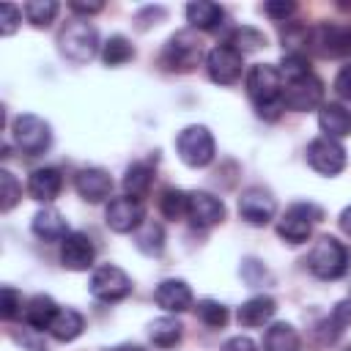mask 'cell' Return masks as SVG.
<instances>
[{"instance_id":"obj_46","label":"cell","mask_w":351,"mask_h":351,"mask_svg":"<svg viewBox=\"0 0 351 351\" xmlns=\"http://www.w3.org/2000/svg\"><path fill=\"white\" fill-rule=\"evenodd\" d=\"M340 8H348L351 11V3H340Z\"/></svg>"},{"instance_id":"obj_22","label":"cell","mask_w":351,"mask_h":351,"mask_svg":"<svg viewBox=\"0 0 351 351\" xmlns=\"http://www.w3.org/2000/svg\"><path fill=\"white\" fill-rule=\"evenodd\" d=\"M30 228L44 241H63L69 236V225H66V219H63V214L58 208H41V211H36Z\"/></svg>"},{"instance_id":"obj_1","label":"cell","mask_w":351,"mask_h":351,"mask_svg":"<svg viewBox=\"0 0 351 351\" xmlns=\"http://www.w3.org/2000/svg\"><path fill=\"white\" fill-rule=\"evenodd\" d=\"M282 74L271 63H255L247 71V93L255 104V112L263 121H277L282 107Z\"/></svg>"},{"instance_id":"obj_16","label":"cell","mask_w":351,"mask_h":351,"mask_svg":"<svg viewBox=\"0 0 351 351\" xmlns=\"http://www.w3.org/2000/svg\"><path fill=\"white\" fill-rule=\"evenodd\" d=\"M186 219L195 225V228H211L217 222L225 219V203L211 195V192H189V208H186Z\"/></svg>"},{"instance_id":"obj_25","label":"cell","mask_w":351,"mask_h":351,"mask_svg":"<svg viewBox=\"0 0 351 351\" xmlns=\"http://www.w3.org/2000/svg\"><path fill=\"white\" fill-rule=\"evenodd\" d=\"M55 315H58V304H55V299L47 296V293H38V296H33V299L25 304V321H27L33 329H47V332H49Z\"/></svg>"},{"instance_id":"obj_30","label":"cell","mask_w":351,"mask_h":351,"mask_svg":"<svg viewBox=\"0 0 351 351\" xmlns=\"http://www.w3.org/2000/svg\"><path fill=\"white\" fill-rule=\"evenodd\" d=\"M134 58V47L126 36H110L104 44H101V60L104 66H123Z\"/></svg>"},{"instance_id":"obj_3","label":"cell","mask_w":351,"mask_h":351,"mask_svg":"<svg viewBox=\"0 0 351 351\" xmlns=\"http://www.w3.org/2000/svg\"><path fill=\"white\" fill-rule=\"evenodd\" d=\"M307 269L318 280H337L348 269V250L335 236H321L307 255Z\"/></svg>"},{"instance_id":"obj_18","label":"cell","mask_w":351,"mask_h":351,"mask_svg":"<svg viewBox=\"0 0 351 351\" xmlns=\"http://www.w3.org/2000/svg\"><path fill=\"white\" fill-rule=\"evenodd\" d=\"M154 302L165 310V313H184L192 307V288L184 280H162L154 291Z\"/></svg>"},{"instance_id":"obj_2","label":"cell","mask_w":351,"mask_h":351,"mask_svg":"<svg viewBox=\"0 0 351 351\" xmlns=\"http://www.w3.org/2000/svg\"><path fill=\"white\" fill-rule=\"evenodd\" d=\"M58 49L71 63H88L99 52V33L85 16L71 19L58 33Z\"/></svg>"},{"instance_id":"obj_37","label":"cell","mask_w":351,"mask_h":351,"mask_svg":"<svg viewBox=\"0 0 351 351\" xmlns=\"http://www.w3.org/2000/svg\"><path fill=\"white\" fill-rule=\"evenodd\" d=\"M22 22V11L14 5V3H3L0 5V33L3 36H11Z\"/></svg>"},{"instance_id":"obj_15","label":"cell","mask_w":351,"mask_h":351,"mask_svg":"<svg viewBox=\"0 0 351 351\" xmlns=\"http://www.w3.org/2000/svg\"><path fill=\"white\" fill-rule=\"evenodd\" d=\"M96 261V247L85 233H69L60 241V263L69 271H88Z\"/></svg>"},{"instance_id":"obj_19","label":"cell","mask_w":351,"mask_h":351,"mask_svg":"<svg viewBox=\"0 0 351 351\" xmlns=\"http://www.w3.org/2000/svg\"><path fill=\"white\" fill-rule=\"evenodd\" d=\"M277 313V302L266 293H258V296H250L239 310H236V321L239 326L244 329H255V326H263L274 318Z\"/></svg>"},{"instance_id":"obj_11","label":"cell","mask_w":351,"mask_h":351,"mask_svg":"<svg viewBox=\"0 0 351 351\" xmlns=\"http://www.w3.org/2000/svg\"><path fill=\"white\" fill-rule=\"evenodd\" d=\"M307 162H310V167L315 173L332 178L346 167V148H343L340 140L321 134L307 145Z\"/></svg>"},{"instance_id":"obj_34","label":"cell","mask_w":351,"mask_h":351,"mask_svg":"<svg viewBox=\"0 0 351 351\" xmlns=\"http://www.w3.org/2000/svg\"><path fill=\"white\" fill-rule=\"evenodd\" d=\"M228 44L239 55H247V52H255V49L266 47V36L261 30H255V27H239V30H233V36H230Z\"/></svg>"},{"instance_id":"obj_23","label":"cell","mask_w":351,"mask_h":351,"mask_svg":"<svg viewBox=\"0 0 351 351\" xmlns=\"http://www.w3.org/2000/svg\"><path fill=\"white\" fill-rule=\"evenodd\" d=\"M82 329H85L82 313H77L71 307H63V310H58V315H55V321L49 326V335L58 343H71V340H77L82 335Z\"/></svg>"},{"instance_id":"obj_24","label":"cell","mask_w":351,"mask_h":351,"mask_svg":"<svg viewBox=\"0 0 351 351\" xmlns=\"http://www.w3.org/2000/svg\"><path fill=\"white\" fill-rule=\"evenodd\" d=\"M222 16H225V11L208 0H195L186 5V22L197 30H217L222 25Z\"/></svg>"},{"instance_id":"obj_38","label":"cell","mask_w":351,"mask_h":351,"mask_svg":"<svg viewBox=\"0 0 351 351\" xmlns=\"http://www.w3.org/2000/svg\"><path fill=\"white\" fill-rule=\"evenodd\" d=\"M293 11H296V3H291V0H269V3H263V14H269L277 22H285Z\"/></svg>"},{"instance_id":"obj_12","label":"cell","mask_w":351,"mask_h":351,"mask_svg":"<svg viewBox=\"0 0 351 351\" xmlns=\"http://www.w3.org/2000/svg\"><path fill=\"white\" fill-rule=\"evenodd\" d=\"M274 214H277V200L271 197L269 189H263V186H247L239 195V217L247 225L263 228V225H269L274 219Z\"/></svg>"},{"instance_id":"obj_39","label":"cell","mask_w":351,"mask_h":351,"mask_svg":"<svg viewBox=\"0 0 351 351\" xmlns=\"http://www.w3.org/2000/svg\"><path fill=\"white\" fill-rule=\"evenodd\" d=\"M159 19H165V8H162V5H145V8L137 11V16H134V22H137L140 30H145L148 25H156Z\"/></svg>"},{"instance_id":"obj_7","label":"cell","mask_w":351,"mask_h":351,"mask_svg":"<svg viewBox=\"0 0 351 351\" xmlns=\"http://www.w3.org/2000/svg\"><path fill=\"white\" fill-rule=\"evenodd\" d=\"M132 293V277L115 266V263H104L96 266L90 274V296L99 302H121Z\"/></svg>"},{"instance_id":"obj_17","label":"cell","mask_w":351,"mask_h":351,"mask_svg":"<svg viewBox=\"0 0 351 351\" xmlns=\"http://www.w3.org/2000/svg\"><path fill=\"white\" fill-rule=\"evenodd\" d=\"M74 189L85 203H104L112 195V178L101 167H82L74 176Z\"/></svg>"},{"instance_id":"obj_35","label":"cell","mask_w":351,"mask_h":351,"mask_svg":"<svg viewBox=\"0 0 351 351\" xmlns=\"http://www.w3.org/2000/svg\"><path fill=\"white\" fill-rule=\"evenodd\" d=\"M22 197V186L11 170H0V211H11Z\"/></svg>"},{"instance_id":"obj_43","label":"cell","mask_w":351,"mask_h":351,"mask_svg":"<svg viewBox=\"0 0 351 351\" xmlns=\"http://www.w3.org/2000/svg\"><path fill=\"white\" fill-rule=\"evenodd\" d=\"M69 8H71L74 14H82V16L88 19L90 14H99V11L104 8V3H99V0H93V3H82V0H71V3H69Z\"/></svg>"},{"instance_id":"obj_27","label":"cell","mask_w":351,"mask_h":351,"mask_svg":"<svg viewBox=\"0 0 351 351\" xmlns=\"http://www.w3.org/2000/svg\"><path fill=\"white\" fill-rule=\"evenodd\" d=\"M134 247L143 252V255H162L165 250V228L154 219H145L137 230H134Z\"/></svg>"},{"instance_id":"obj_6","label":"cell","mask_w":351,"mask_h":351,"mask_svg":"<svg viewBox=\"0 0 351 351\" xmlns=\"http://www.w3.org/2000/svg\"><path fill=\"white\" fill-rule=\"evenodd\" d=\"M11 134H14V143L22 154L27 156H38L49 148L52 143V129L44 118L33 115V112H25V115H16L14 118V126H11Z\"/></svg>"},{"instance_id":"obj_29","label":"cell","mask_w":351,"mask_h":351,"mask_svg":"<svg viewBox=\"0 0 351 351\" xmlns=\"http://www.w3.org/2000/svg\"><path fill=\"white\" fill-rule=\"evenodd\" d=\"M181 335H184V326H181V321L173 318V315H162V318L151 321V326H148V337H151V343L159 346V348L176 346V343L181 340Z\"/></svg>"},{"instance_id":"obj_9","label":"cell","mask_w":351,"mask_h":351,"mask_svg":"<svg viewBox=\"0 0 351 351\" xmlns=\"http://www.w3.org/2000/svg\"><path fill=\"white\" fill-rule=\"evenodd\" d=\"M324 104V82L310 71L304 77L288 80L282 88V107L293 112H307Z\"/></svg>"},{"instance_id":"obj_47","label":"cell","mask_w":351,"mask_h":351,"mask_svg":"<svg viewBox=\"0 0 351 351\" xmlns=\"http://www.w3.org/2000/svg\"><path fill=\"white\" fill-rule=\"evenodd\" d=\"M346 351H351V346H348V348H346Z\"/></svg>"},{"instance_id":"obj_10","label":"cell","mask_w":351,"mask_h":351,"mask_svg":"<svg viewBox=\"0 0 351 351\" xmlns=\"http://www.w3.org/2000/svg\"><path fill=\"white\" fill-rule=\"evenodd\" d=\"M307 49H313L321 58H343V55H351V27L321 22V25L310 27Z\"/></svg>"},{"instance_id":"obj_31","label":"cell","mask_w":351,"mask_h":351,"mask_svg":"<svg viewBox=\"0 0 351 351\" xmlns=\"http://www.w3.org/2000/svg\"><path fill=\"white\" fill-rule=\"evenodd\" d=\"M186 208H189V192L184 189H165L162 197H159V211L167 217V219H184L186 217Z\"/></svg>"},{"instance_id":"obj_45","label":"cell","mask_w":351,"mask_h":351,"mask_svg":"<svg viewBox=\"0 0 351 351\" xmlns=\"http://www.w3.org/2000/svg\"><path fill=\"white\" fill-rule=\"evenodd\" d=\"M118 351H140V348H137V346H132V348L126 346V348H118Z\"/></svg>"},{"instance_id":"obj_44","label":"cell","mask_w":351,"mask_h":351,"mask_svg":"<svg viewBox=\"0 0 351 351\" xmlns=\"http://www.w3.org/2000/svg\"><path fill=\"white\" fill-rule=\"evenodd\" d=\"M337 222H340V230H343L346 236H351V206H346V208L340 211V219H337Z\"/></svg>"},{"instance_id":"obj_42","label":"cell","mask_w":351,"mask_h":351,"mask_svg":"<svg viewBox=\"0 0 351 351\" xmlns=\"http://www.w3.org/2000/svg\"><path fill=\"white\" fill-rule=\"evenodd\" d=\"M222 351H258V346H255L252 337H247V335H236V337L225 340Z\"/></svg>"},{"instance_id":"obj_8","label":"cell","mask_w":351,"mask_h":351,"mask_svg":"<svg viewBox=\"0 0 351 351\" xmlns=\"http://www.w3.org/2000/svg\"><path fill=\"white\" fill-rule=\"evenodd\" d=\"M321 211L313 203H293L285 208V214L277 222V236L285 239L288 244H302L310 239L313 225L318 222Z\"/></svg>"},{"instance_id":"obj_21","label":"cell","mask_w":351,"mask_h":351,"mask_svg":"<svg viewBox=\"0 0 351 351\" xmlns=\"http://www.w3.org/2000/svg\"><path fill=\"white\" fill-rule=\"evenodd\" d=\"M318 126L326 137H335V140L348 137L351 134V110L337 101H326L318 110Z\"/></svg>"},{"instance_id":"obj_5","label":"cell","mask_w":351,"mask_h":351,"mask_svg":"<svg viewBox=\"0 0 351 351\" xmlns=\"http://www.w3.org/2000/svg\"><path fill=\"white\" fill-rule=\"evenodd\" d=\"M203 58V44L192 30H178L167 38L159 63L167 71H192Z\"/></svg>"},{"instance_id":"obj_41","label":"cell","mask_w":351,"mask_h":351,"mask_svg":"<svg viewBox=\"0 0 351 351\" xmlns=\"http://www.w3.org/2000/svg\"><path fill=\"white\" fill-rule=\"evenodd\" d=\"M329 318H332V321H335V324H337L340 329L351 326V299H343V302H337Z\"/></svg>"},{"instance_id":"obj_32","label":"cell","mask_w":351,"mask_h":351,"mask_svg":"<svg viewBox=\"0 0 351 351\" xmlns=\"http://www.w3.org/2000/svg\"><path fill=\"white\" fill-rule=\"evenodd\" d=\"M22 11L33 27H49L52 19L58 16V3L55 0H30V3H25Z\"/></svg>"},{"instance_id":"obj_14","label":"cell","mask_w":351,"mask_h":351,"mask_svg":"<svg viewBox=\"0 0 351 351\" xmlns=\"http://www.w3.org/2000/svg\"><path fill=\"white\" fill-rule=\"evenodd\" d=\"M104 222L115 233H132L145 222V211H143L140 200H134V197H126V195L123 197H112L107 203Z\"/></svg>"},{"instance_id":"obj_13","label":"cell","mask_w":351,"mask_h":351,"mask_svg":"<svg viewBox=\"0 0 351 351\" xmlns=\"http://www.w3.org/2000/svg\"><path fill=\"white\" fill-rule=\"evenodd\" d=\"M206 69H208V77H211L217 85H233V82H239V77H241L244 55H239L230 44H217V47L208 49V55H206Z\"/></svg>"},{"instance_id":"obj_26","label":"cell","mask_w":351,"mask_h":351,"mask_svg":"<svg viewBox=\"0 0 351 351\" xmlns=\"http://www.w3.org/2000/svg\"><path fill=\"white\" fill-rule=\"evenodd\" d=\"M151 181H154V167L148 162L129 165V170L123 176V192H126V197H134V200L145 197L148 189H151Z\"/></svg>"},{"instance_id":"obj_48","label":"cell","mask_w":351,"mask_h":351,"mask_svg":"<svg viewBox=\"0 0 351 351\" xmlns=\"http://www.w3.org/2000/svg\"><path fill=\"white\" fill-rule=\"evenodd\" d=\"M348 299H351V296H348Z\"/></svg>"},{"instance_id":"obj_40","label":"cell","mask_w":351,"mask_h":351,"mask_svg":"<svg viewBox=\"0 0 351 351\" xmlns=\"http://www.w3.org/2000/svg\"><path fill=\"white\" fill-rule=\"evenodd\" d=\"M335 93L346 101H351V66H343L335 77Z\"/></svg>"},{"instance_id":"obj_36","label":"cell","mask_w":351,"mask_h":351,"mask_svg":"<svg viewBox=\"0 0 351 351\" xmlns=\"http://www.w3.org/2000/svg\"><path fill=\"white\" fill-rule=\"evenodd\" d=\"M0 315L5 321H14L16 315H22V293L11 285H5L0 293Z\"/></svg>"},{"instance_id":"obj_20","label":"cell","mask_w":351,"mask_h":351,"mask_svg":"<svg viewBox=\"0 0 351 351\" xmlns=\"http://www.w3.org/2000/svg\"><path fill=\"white\" fill-rule=\"evenodd\" d=\"M60 189H63V176H60V170H55V167H38V170H33L30 178H27V192H30V197L38 200V203L55 200V197L60 195Z\"/></svg>"},{"instance_id":"obj_4","label":"cell","mask_w":351,"mask_h":351,"mask_svg":"<svg viewBox=\"0 0 351 351\" xmlns=\"http://www.w3.org/2000/svg\"><path fill=\"white\" fill-rule=\"evenodd\" d=\"M176 151H178V156H181L184 165H189V167H206V165L214 162V154H217L214 134L206 126H200V123L184 126L176 134Z\"/></svg>"},{"instance_id":"obj_33","label":"cell","mask_w":351,"mask_h":351,"mask_svg":"<svg viewBox=\"0 0 351 351\" xmlns=\"http://www.w3.org/2000/svg\"><path fill=\"white\" fill-rule=\"evenodd\" d=\"M195 313H197V318H200L206 326H211V329H222V326L228 324V307H225L222 302H217V299H200V302L195 304Z\"/></svg>"},{"instance_id":"obj_28","label":"cell","mask_w":351,"mask_h":351,"mask_svg":"<svg viewBox=\"0 0 351 351\" xmlns=\"http://www.w3.org/2000/svg\"><path fill=\"white\" fill-rule=\"evenodd\" d=\"M299 348V335L291 324L277 321L263 332V351H296Z\"/></svg>"}]
</instances>
